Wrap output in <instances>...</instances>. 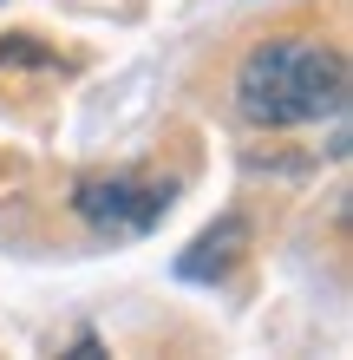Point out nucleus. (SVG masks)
Returning a JSON list of instances; mask_svg holds the SVG:
<instances>
[{
	"instance_id": "1",
	"label": "nucleus",
	"mask_w": 353,
	"mask_h": 360,
	"mask_svg": "<svg viewBox=\"0 0 353 360\" xmlns=\"http://www.w3.org/2000/svg\"><path fill=\"white\" fill-rule=\"evenodd\" d=\"M236 105H242L248 124H262V131L334 118L347 105V59L327 46V39H307V33L262 39V46L236 66Z\"/></svg>"
},
{
	"instance_id": "2",
	"label": "nucleus",
	"mask_w": 353,
	"mask_h": 360,
	"mask_svg": "<svg viewBox=\"0 0 353 360\" xmlns=\"http://www.w3.org/2000/svg\"><path fill=\"white\" fill-rule=\"evenodd\" d=\"M171 203H177V190L171 184H144V177H86L72 190V210L86 217L98 236H151V229L171 217Z\"/></svg>"
},
{
	"instance_id": "3",
	"label": "nucleus",
	"mask_w": 353,
	"mask_h": 360,
	"mask_svg": "<svg viewBox=\"0 0 353 360\" xmlns=\"http://www.w3.org/2000/svg\"><path fill=\"white\" fill-rule=\"evenodd\" d=\"M242 243H248V223H242V217H222V223H210V229H203V236L177 256V275H183V282H222V275L236 269Z\"/></svg>"
}]
</instances>
